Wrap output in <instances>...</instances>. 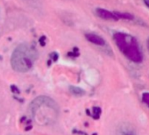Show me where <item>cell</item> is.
I'll return each mask as SVG.
<instances>
[{"mask_svg":"<svg viewBox=\"0 0 149 135\" xmlns=\"http://www.w3.org/2000/svg\"><path fill=\"white\" fill-rule=\"evenodd\" d=\"M30 111L33 120L40 125H53L59 115L57 104L48 97L35 98L30 105Z\"/></svg>","mask_w":149,"mask_h":135,"instance_id":"6da1fadb","label":"cell"},{"mask_svg":"<svg viewBox=\"0 0 149 135\" xmlns=\"http://www.w3.org/2000/svg\"><path fill=\"white\" fill-rule=\"evenodd\" d=\"M37 59L36 49L28 44L19 45L13 53L11 63L15 71L24 73L32 69Z\"/></svg>","mask_w":149,"mask_h":135,"instance_id":"7a4b0ae2","label":"cell"},{"mask_svg":"<svg viewBox=\"0 0 149 135\" xmlns=\"http://www.w3.org/2000/svg\"><path fill=\"white\" fill-rule=\"evenodd\" d=\"M113 39L121 53L130 61L136 63L143 61V54L137 40L133 36L125 33H116Z\"/></svg>","mask_w":149,"mask_h":135,"instance_id":"3957f363","label":"cell"},{"mask_svg":"<svg viewBox=\"0 0 149 135\" xmlns=\"http://www.w3.org/2000/svg\"><path fill=\"white\" fill-rule=\"evenodd\" d=\"M97 14L101 19H111V20H114V21L118 20V19L116 16L114 12H110V11H107V10H104V9L98 8V9H97Z\"/></svg>","mask_w":149,"mask_h":135,"instance_id":"277c9868","label":"cell"},{"mask_svg":"<svg viewBox=\"0 0 149 135\" xmlns=\"http://www.w3.org/2000/svg\"><path fill=\"white\" fill-rule=\"evenodd\" d=\"M85 36L90 42H91L95 45H97V46H104L105 45L104 40L102 37H100L99 35H97L95 33H86Z\"/></svg>","mask_w":149,"mask_h":135,"instance_id":"5b68a950","label":"cell"},{"mask_svg":"<svg viewBox=\"0 0 149 135\" xmlns=\"http://www.w3.org/2000/svg\"><path fill=\"white\" fill-rule=\"evenodd\" d=\"M118 135H136V132L132 129V126L123 125L119 127V129L118 131Z\"/></svg>","mask_w":149,"mask_h":135,"instance_id":"8992f818","label":"cell"},{"mask_svg":"<svg viewBox=\"0 0 149 135\" xmlns=\"http://www.w3.org/2000/svg\"><path fill=\"white\" fill-rule=\"evenodd\" d=\"M114 13L118 19H127V20H132L134 18L133 15L129 13H119V12H114Z\"/></svg>","mask_w":149,"mask_h":135,"instance_id":"52a82bcc","label":"cell"},{"mask_svg":"<svg viewBox=\"0 0 149 135\" xmlns=\"http://www.w3.org/2000/svg\"><path fill=\"white\" fill-rule=\"evenodd\" d=\"M142 101L149 108V92H145L142 94Z\"/></svg>","mask_w":149,"mask_h":135,"instance_id":"ba28073f","label":"cell"},{"mask_svg":"<svg viewBox=\"0 0 149 135\" xmlns=\"http://www.w3.org/2000/svg\"><path fill=\"white\" fill-rule=\"evenodd\" d=\"M144 3H145V5L149 8V0H144Z\"/></svg>","mask_w":149,"mask_h":135,"instance_id":"9c48e42d","label":"cell"},{"mask_svg":"<svg viewBox=\"0 0 149 135\" xmlns=\"http://www.w3.org/2000/svg\"><path fill=\"white\" fill-rule=\"evenodd\" d=\"M147 47H148V50H149V39L147 40Z\"/></svg>","mask_w":149,"mask_h":135,"instance_id":"30bf717a","label":"cell"}]
</instances>
